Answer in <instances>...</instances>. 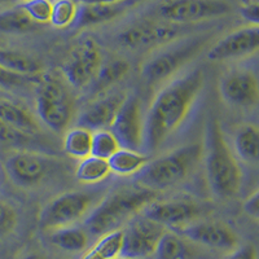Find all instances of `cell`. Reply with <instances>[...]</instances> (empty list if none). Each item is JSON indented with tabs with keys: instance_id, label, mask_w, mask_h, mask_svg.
I'll return each instance as SVG.
<instances>
[{
	"instance_id": "10",
	"label": "cell",
	"mask_w": 259,
	"mask_h": 259,
	"mask_svg": "<svg viewBox=\"0 0 259 259\" xmlns=\"http://www.w3.org/2000/svg\"><path fill=\"white\" fill-rule=\"evenodd\" d=\"M158 12L170 24L180 25L223 17L231 12V6L223 0H167Z\"/></svg>"
},
{
	"instance_id": "1",
	"label": "cell",
	"mask_w": 259,
	"mask_h": 259,
	"mask_svg": "<svg viewBox=\"0 0 259 259\" xmlns=\"http://www.w3.org/2000/svg\"><path fill=\"white\" fill-rule=\"evenodd\" d=\"M205 84L200 68L175 78L159 90L150 104L144 123V145L149 152L158 149L186 121Z\"/></svg>"
},
{
	"instance_id": "29",
	"label": "cell",
	"mask_w": 259,
	"mask_h": 259,
	"mask_svg": "<svg viewBox=\"0 0 259 259\" xmlns=\"http://www.w3.org/2000/svg\"><path fill=\"white\" fill-rule=\"evenodd\" d=\"M128 70L130 65L124 60H113L108 64L103 62V66H101L100 71L97 74L96 79L92 83V85L95 87V91H105L106 89H109L110 85L126 77Z\"/></svg>"
},
{
	"instance_id": "19",
	"label": "cell",
	"mask_w": 259,
	"mask_h": 259,
	"mask_svg": "<svg viewBox=\"0 0 259 259\" xmlns=\"http://www.w3.org/2000/svg\"><path fill=\"white\" fill-rule=\"evenodd\" d=\"M0 122L30 136H35L40 133L38 119L24 106L8 100H0Z\"/></svg>"
},
{
	"instance_id": "5",
	"label": "cell",
	"mask_w": 259,
	"mask_h": 259,
	"mask_svg": "<svg viewBox=\"0 0 259 259\" xmlns=\"http://www.w3.org/2000/svg\"><path fill=\"white\" fill-rule=\"evenodd\" d=\"M36 113L52 131H64L74 114V101L70 91L56 75H46L36 89Z\"/></svg>"
},
{
	"instance_id": "42",
	"label": "cell",
	"mask_w": 259,
	"mask_h": 259,
	"mask_svg": "<svg viewBox=\"0 0 259 259\" xmlns=\"http://www.w3.org/2000/svg\"><path fill=\"white\" fill-rule=\"evenodd\" d=\"M16 0H0V6H6V4L15 3Z\"/></svg>"
},
{
	"instance_id": "9",
	"label": "cell",
	"mask_w": 259,
	"mask_h": 259,
	"mask_svg": "<svg viewBox=\"0 0 259 259\" xmlns=\"http://www.w3.org/2000/svg\"><path fill=\"white\" fill-rule=\"evenodd\" d=\"M56 168V159L31 150H18L6 161V171L13 184L31 188L40 184Z\"/></svg>"
},
{
	"instance_id": "17",
	"label": "cell",
	"mask_w": 259,
	"mask_h": 259,
	"mask_svg": "<svg viewBox=\"0 0 259 259\" xmlns=\"http://www.w3.org/2000/svg\"><path fill=\"white\" fill-rule=\"evenodd\" d=\"M180 35V29L175 24H158V22H140L127 27L121 32L119 40L131 50L148 48L152 46H163L174 43Z\"/></svg>"
},
{
	"instance_id": "28",
	"label": "cell",
	"mask_w": 259,
	"mask_h": 259,
	"mask_svg": "<svg viewBox=\"0 0 259 259\" xmlns=\"http://www.w3.org/2000/svg\"><path fill=\"white\" fill-rule=\"evenodd\" d=\"M36 24L26 13L22 6L9 8L0 12V32L25 34L35 29Z\"/></svg>"
},
{
	"instance_id": "43",
	"label": "cell",
	"mask_w": 259,
	"mask_h": 259,
	"mask_svg": "<svg viewBox=\"0 0 259 259\" xmlns=\"http://www.w3.org/2000/svg\"><path fill=\"white\" fill-rule=\"evenodd\" d=\"M118 259H124V258H118Z\"/></svg>"
},
{
	"instance_id": "12",
	"label": "cell",
	"mask_w": 259,
	"mask_h": 259,
	"mask_svg": "<svg viewBox=\"0 0 259 259\" xmlns=\"http://www.w3.org/2000/svg\"><path fill=\"white\" fill-rule=\"evenodd\" d=\"M259 52V26L245 25L215 41L206 57L212 62H227L250 57Z\"/></svg>"
},
{
	"instance_id": "14",
	"label": "cell",
	"mask_w": 259,
	"mask_h": 259,
	"mask_svg": "<svg viewBox=\"0 0 259 259\" xmlns=\"http://www.w3.org/2000/svg\"><path fill=\"white\" fill-rule=\"evenodd\" d=\"M166 231V227L143 215L142 218L133 222L128 228L123 231V249L121 258H153Z\"/></svg>"
},
{
	"instance_id": "4",
	"label": "cell",
	"mask_w": 259,
	"mask_h": 259,
	"mask_svg": "<svg viewBox=\"0 0 259 259\" xmlns=\"http://www.w3.org/2000/svg\"><path fill=\"white\" fill-rule=\"evenodd\" d=\"M203 157L201 144H188L149 162L139 175V182L145 188L162 191L182 183L193 172Z\"/></svg>"
},
{
	"instance_id": "31",
	"label": "cell",
	"mask_w": 259,
	"mask_h": 259,
	"mask_svg": "<svg viewBox=\"0 0 259 259\" xmlns=\"http://www.w3.org/2000/svg\"><path fill=\"white\" fill-rule=\"evenodd\" d=\"M121 144L110 130H97L92 135L91 156L101 159H108L121 149Z\"/></svg>"
},
{
	"instance_id": "44",
	"label": "cell",
	"mask_w": 259,
	"mask_h": 259,
	"mask_svg": "<svg viewBox=\"0 0 259 259\" xmlns=\"http://www.w3.org/2000/svg\"><path fill=\"white\" fill-rule=\"evenodd\" d=\"M24 2H26V0H24Z\"/></svg>"
},
{
	"instance_id": "36",
	"label": "cell",
	"mask_w": 259,
	"mask_h": 259,
	"mask_svg": "<svg viewBox=\"0 0 259 259\" xmlns=\"http://www.w3.org/2000/svg\"><path fill=\"white\" fill-rule=\"evenodd\" d=\"M240 16L247 22V25L259 26V0H251L240 6Z\"/></svg>"
},
{
	"instance_id": "11",
	"label": "cell",
	"mask_w": 259,
	"mask_h": 259,
	"mask_svg": "<svg viewBox=\"0 0 259 259\" xmlns=\"http://www.w3.org/2000/svg\"><path fill=\"white\" fill-rule=\"evenodd\" d=\"M219 94L233 108L253 109L259 104V78L250 69H231L219 80Z\"/></svg>"
},
{
	"instance_id": "37",
	"label": "cell",
	"mask_w": 259,
	"mask_h": 259,
	"mask_svg": "<svg viewBox=\"0 0 259 259\" xmlns=\"http://www.w3.org/2000/svg\"><path fill=\"white\" fill-rule=\"evenodd\" d=\"M242 211L247 218L259 222V188L245 198L242 203Z\"/></svg>"
},
{
	"instance_id": "15",
	"label": "cell",
	"mask_w": 259,
	"mask_h": 259,
	"mask_svg": "<svg viewBox=\"0 0 259 259\" xmlns=\"http://www.w3.org/2000/svg\"><path fill=\"white\" fill-rule=\"evenodd\" d=\"M144 123L142 100L138 95H133L124 100L110 126V131L122 148L139 152L144 145Z\"/></svg>"
},
{
	"instance_id": "6",
	"label": "cell",
	"mask_w": 259,
	"mask_h": 259,
	"mask_svg": "<svg viewBox=\"0 0 259 259\" xmlns=\"http://www.w3.org/2000/svg\"><path fill=\"white\" fill-rule=\"evenodd\" d=\"M206 40L207 38L205 36H196L188 40L170 45V47L162 50L144 62L142 70L143 77L149 84H158L168 79L193 57L197 56Z\"/></svg>"
},
{
	"instance_id": "24",
	"label": "cell",
	"mask_w": 259,
	"mask_h": 259,
	"mask_svg": "<svg viewBox=\"0 0 259 259\" xmlns=\"http://www.w3.org/2000/svg\"><path fill=\"white\" fill-rule=\"evenodd\" d=\"M108 162L112 172L121 177H128L140 172L149 163V157L136 150L121 148L108 159Z\"/></svg>"
},
{
	"instance_id": "40",
	"label": "cell",
	"mask_w": 259,
	"mask_h": 259,
	"mask_svg": "<svg viewBox=\"0 0 259 259\" xmlns=\"http://www.w3.org/2000/svg\"><path fill=\"white\" fill-rule=\"evenodd\" d=\"M82 259H103V258H101L100 254L97 253V251L95 250L94 247H92L91 250H89V251H87V253L84 254V255H83Z\"/></svg>"
},
{
	"instance_id": "18",
	"label": "cell",
	"mask_w": 259,
	"mask_h": 259,
	"mask_svg": "<svg viewBox=\"0 0 259 259\" xmlns=\"http://www.w3.org/2000/svg\"><path fill=\"white\" fill-rule=\"evenodd\" d=\"M127 96L126 92H113L94 100L79 114L78 126L91 130L92 133L110 127Z\"/></svg>"
},
{
	"instance_id": "34",
	"label": "cell",
	"mask_w": 259,
	"mask_h": 259,
	"mask_svg": "<svg viewBox=\"0 0 259 259\" xmlns=\"http://www.w3.org/2000/svg\"><path fill=\"white\" fill-rule=\"evenodd\" d=\"M17 226V214L15 209L0 200V237L9 235Z\"/></svg>"
},
{
	"instance_id": "7",
	"label": "cell",
	"mask_w": 259,
	"mask_h": 259,
	"mask_svg": "<svg viewBox=\"0 0 259 259\" xmlns=\"http://www.w3.org/2000/svg\"><path fill=\"white\" fill-rule=\"evenodd\" d=\"M94 193L84 191H69L48 202L39 214V224L46 230H59L73 226L82 219L95 202Z\"/></svg>"
},
{
	"instance_id": "41",
	"label": "cell",
	"mask_w": 259,
	"mask_h": 259,
	"mask_svg": "<svg viewBox=\"0 0 259 259\" xmlns=\"http://www.w3.org/2000/svg\"><path fill=\"white\" fill-rule=\"evenodd\" d=\"M22 259H47L45 255H41V254H36V253H32L29 254V255L24 256Z\"/></svg>"
},
{
	"instance_id": "26",
	"label": "cell",
	"mask_w": 259,
	"mask_h": 259,
	"mask_svg": "<svg viewBox=\"0 0 259 259\" xmlns=\"http://www.w3.org/2000/svg\"><path fill=\"white\" fill-rule=\"evenodd\" d=\"M90 241L89 233L77 227L69 226L55 230L51 235V242L55 246L70 253H79L87 247Z\"/></svg>"
},
{
	"instance_id": "27",
	"label": "cell",
	"mask_w": 259,
	"mask_h": 259,
	"mask_svg": "<svg viewBox=\"0 0 259 259\" xmlns=\"http://www.w3.org/2000/svg\"><path fill=\"white\" fill-rule=\"evenodd\" d=\"M110 174L112 170L109 162L95 156H89L80 159L75 168V178L83 184H96L105 180Z\"/></svg>"
},
{
	"instance_id": "16",
	"label": "cell",
	"mask_w": 259,
	"mask_h": 259,
	"mask_svg": "<svg viewBox=\"0 0 259 259\" xmlns=\"http://www.w3.org/2000/svg\"><path fill=\"white\" fill-rule=\"evenodd\" d=\"M144 217L174 230L182 228L192 222L197 221L202 214V207L196 201L189 198H174V200L152 202L144 210Z\"/></svg>"
},
{
	"instance_id": "20",
	"label": "cell",
	"mask_w": 259,
	"mask_h": 259,
	"mask_svg": "<svg viewBox=\"0 0 259 259\" xmlns=\"http://www.w3.org/2000/svg\"><path fill=\"white\" fill-rule=\"evenodd\" d=\"M233 152L240 161L247 165H259V126L241 124L233 135Z\"/></svg>"
},
{
	"instance_id": "8",
	"label": "cell",
	"mask_w": 259,
	"mask_h": 259,
	"mask_svg": "<svg viewBox=\"0 0 259 259\" xmlns=\"http://www.w3.org/2000/svg\"><path fill=\"white\" fill-rule=\"evenodd\" d=\"M103 66V52L92 36H87L74 46L62 65V74L73 87L83 90L96 79Z\"/></svg>"
},
{
	"instance_id": "32",
	"label": "cell",
	"mask_w": 259,
	"mask_h": 259,
	"mask_svg": "<svg viewBox=\"0 0 259 259\" xmlns=\"http://www.w3.org/2000/svg\"><path fill=\"white\" fill-rule=\"evenodd\" d=\"M103 259H118L122 255L123 249V231L115 230L105 233L94 246Z\"/></svg>"
},
{
	"instance_id": "2",
	"label": "cell",
	"mask_w": 259,
	"mask_h": 259,
	"mask_svg": "<svg viewBox=\"0 0 259 259\" xmlns=\"http://www.w3.org/2000/svg\"><path fill=\"white\" fill-rule=\"evenodd\" d=\"M202 147L210 191L221 200L236 197L241 191L244 174L239 159L226 140L221 123L217 119H211L207 124Z\"/></svg>"
},
{
	"instance_id": "33",
	"label": "cell",
	"mask_w": 259,
	"mask_h": 259,
	"mask_svg": "<svg viewBox=\"0 0 259 259\" xmlns=\"http://www.w3.org/2000/svg\"><path fill=\"white\" fill-rule=\"evenodd\" d=\"M21 6L36 25L50 24L53 6L52 0H26Z\"/></svg>"
},
{
	"instance_id": "13",
	"label": "cell",
	"mask_w": 259,
	"mask_h": 259,
	"mask_svg": "<svg viewBox=\"0 0 259 259\" xmlns=\"http://www.w3.org/2000/svg\"><path fill=\"white\" fill-rule=\"evenodd\" d=\"M184 239L201 247L231 253L239 246V236L228 224L218 221H194L175 230Z\"/></svg>"
},
{
	"instance_id": "39",
	"label": "cell",
	"mask_w": 259,
	"mask_h": 259,
	"mask_svg": "<svg viewBox=\"0 0 259 259\" xmlns=\"http://www.w3.org/2000/svg\"><path fill=\"white\" fill-rule=\"evenodd\" d=\"M126 0H83V3H95V4H121Z\"/></svg>"
},
{
	"instance_id": "3",
	"label": "cell",
	"mask_w": 259,
	"mask_h": 259,
	"mask_svg": "<svg viewBox=\"0 0 259 259\" xmlns=\"http://www.w3.org/2000/svg\"><path fill=\"white\" fill-rule=\"evenodd\" d=\"M157 192L145 187H123L104 198L85 218V232L92 236H103L143 211L154 202Z\"/></svg>"
},
{
	"instance_id": "30",
	"label": "cell",
	"mask_w": 259,
	"mask_h": 259,
	"mask_svg": "<svg viewBox=\"0 0 259 259\" xmlns=\"http://www.w3.org/2000/svg\"><path fill=\"white\" fill-rule=\"evenodd\" d=\"M79 12V3L75 0H55L50 24L56 29H66L75 24Z\"/></svg>"
},
{
	"instance_id": "25",
	"label": "cell",
	"mask_w": 259,
	"mask_h": 259,
	"mask_svg": "<svg viewBox=\"0 0 259 259\" xmlns=\"http://www.w3.org/2000/svg\"><path fill=\"white\" fill-rule=\"evenodd\" d=\"M92 133L84 127H73L66 131L64 136V150L69 157L75 159H83L91 156Z\"/></svg>"
},
{
	"instance_id": "38",
	"label": "cell",
	"mask_w": 259,
	"mask_h": 259,
	"mask_svg": "<svg viewBox=\"0 0 259 259\" xmlns=\"http://www.w3.org/2000/svg\"><path fill=\"white\" fill-rule=\"evenodd\" d=\"M227 259H259L258 251L251 244L237 246L233 251H231Z\"/></svg>"
},
{
	"instance_id": "21",
	"label": "cell",
	"mask_w": 259,
	"mask_h": 259,
	"mask_svg": "<svg viewBox=\"0 0 259 259\" xmlns=\"http://www.w3.org/2000/svg\"><path fill=\"white\" fill-rule=\"evenodd\" d=\"M197 246L198 245L188 241L179 233L166 231L153 259H200Z\"/></svg>"
},
{
	"instance_id": "22",
	"label": "cell",
	"mask_w": 259,
	"mask_h": 259,
	"mask_svg": "<svg viewBox=\"0 0 259 259\" xmlns=\"http://www.w3.org/2000/svg\"><path fill=\"white\" fill-rule=\"evenodd\" d=\"M0 66L25 77H34L43 71V64L36 57L9 48H0Z\"/></svg>"
},
{
	"instance_id": "35",
	"label": "cell",
	"mask_w": 259,
	"mask_h": 259,
	"mask_svg": "<svg viewBox=\"0 0 259 259\" xmlns=\"http://www.w3.org/2000/svg\"><path fill=\"white\" fill-rule=\"evenodd\" d=\"M30 77L20 75V74L12 73L7 70L3 66H0V90H9V89H18L24 87L26 83H29Z\"/></svg>"
},
{
	"instance_id": "23",
	"label": "cell",
	"mask_w": 259,
	"mask_h": 259,
	"mask_svg": "<svg viewBox=\"0 0 259 259\" xmlns=\"http://www.w3.org/2000/svg\"><path fill=\"white\" fill-rule=\"evenodd\" d=\"M123 8L121 4H95V3H82L79 4L75 25L78 27L94 26V25L104 24L108 21L114 20L121 15Z\"/></svg>"
}]
</instances>
